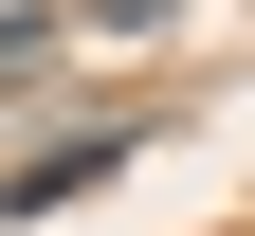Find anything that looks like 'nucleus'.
<instances>
[{"label": "nucleus", "mask_w": 255, "mask_h": 236, "mask_svg": "<svg viewBox=\"0 0 255 236\" xmlns=\"http://www.w3.org/2000/svg\"><path fill=\"white\" fill-rule=\"evenodd\" d=\"M128 146H146V127H55V146L18 163V182H0V218H55V200H91V182H110Z\"/></svg>", "instance_id": "obj_1"}, {"label": "nucleus", "mask_w": 255, "mask_h": 236, "mask_svg": "<svg viewBox=\"0 0 255 236\" xmlns=\"http://www.w3.org/2000/svg\"><path fill=\"white\" fill-rule=\"evenodd\" d=\"M37 73H55V18H0V109H37Z\"/></svg>", "instance_id": "obj_2"}]
</instances>
